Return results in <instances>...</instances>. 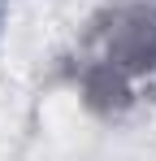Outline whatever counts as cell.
Segmentation results:
<instances>
[{
	"label": "cell",
	"mask_w": 156,
	"mask_h": 161,
	"mask_svg": "<svg viewBox=\"0 0 156 161\" xmlns=\"http://www.w3.org/2000/svg\"><path fill=\"white\" fill-rule=\"evenodd\" d=\"M96 39V61L113 65L117 74L139 79L156 74V9L143 0L117 4L100 18V26L91 31Z\"/></svg>",
	"instance_id": "cell-1"
},
{
	"label": "cell",
	"mask_w": 156,
	"mask_h": 161,
	"mask_svg": "<svg viewBox=\"0 0 156 161\" xmlns=\"http://www.w3.org/2000/svg\"><path fill=\"white\" fill-rule=\"evenodd\" d=\"M0 22H4V0H0Z\"/></svg>",
	"instance_id": "cell-2"
}]
</instances>
